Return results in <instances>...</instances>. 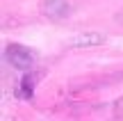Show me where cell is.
Listing matches in <instances>:
<instances>
[{
	"label": "cell",
	"instance_id": "1",
	"mask_svg": "<svg viewBox=\"0 0 123 121\" xmlns=\"http://www.w3.org/2000/svg\"><path fill=\"white\" fill-rule=\"evenodd\" d=\"M5 59H7L14 69H23V71H25V69H30L32 64H34V53H32L30 48H25V46L12 44L5 50Z\"/></svg>",
	"mask_w": 123,
	"mask_h": 121
},
{
	"label": "cell",
	"instance_id": "2",
	"mask_svg": "<svg viewBox=\"0 0 123 121\" xmlns=\"http://www.w3.org/2000/svg\"><path fill=\"white\" fill-rule=\"evenodd\" d=\"M34 80H37V76L27 73V76L21 80V89H16V94L23 96V98H32V89H34V85H37Z\"/></svg>",
	"mask_w": 123,
	"mask_h": 121
}]
</instances>
